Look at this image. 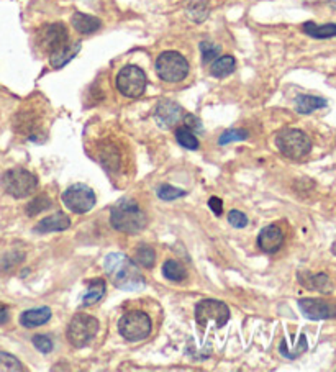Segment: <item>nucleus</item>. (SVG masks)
Wrapping results in <instances>:
<instances>
[{
  "mask_svg": "<svg viewBox=\"0 0 336 372\" xmlns=\"http://www.w3.org/2000/svg\"><path fill=\"white\" fill-rule=\"evenodd\" d=\"M158 197H160L161 200H167V202H169V200H176V199H179V197H184L186 192L184 190H181V189H177V187H172V185H161V187H158Z\"/></svg>",
  "mask_w": 336,
  "mask_h": 372,
  "instance_id": "7c9ffc66",
  "label": "nucleus"
},
{
  "mask_svg": "<svg viewBox=\"0 0 336 372\" xmlns=\"http://www.w3.org/2000/svg\"><path fill=\"white\" fill-rule=\"evenodd\" d=\"M276 146L282 155L290 159H302L312 150L310 138L297 128H286L276 136Z\"/></svg>",
  "mask_w": 336,
  "mask_h": 372,
  "instance_id": "20e7f679",
  "label": "nucleus"
},
{
  "mask_svg": "<svg viewBox=\"0 0 336 372\" xmlns=\"http://www.w3.org/2000/svg\"><path fill=\"white\" fill-rule=\"evenodd\" d=\"M209 207L212 208V212H214L217 217L222 215V212H223V202H222V200H220L218 197H210V200H209Z\"/></svg>",
  "mask_w": 336,
  "mask_h": 372,
  "instance_id": "f704fd0d",
  "label": "nucleus"
},
{
  "mask_svg": "<svg viewBox=\"0 0 336 372\" xmlns=\"http://www.w3.org/2000/svg\"><path fill=\"white\" fill-rule=\"evenodd\" d=\"M110 223L117 231L134 235L146 227L148 220L145 212L133 199H120L110 210Z\"/></svg>",
  "mask_w": 336,
  "mask_h": 372,
  "instance_id": "f03ea898",
  "label": "nucleus"
},
{
  "mask_svg": "<svg viewBox=\"0 0 336 372\" xmlns=\"http://www.w3.org/2000/svg\"><path fill=\"white\" fill-rule=\"evenodd\" d=\"M299 280L300 284L309 290H316V292L321 294H330L331 290H333V284H331L330 278L323 273H299Z\"/></svg>",
  "mask_w": 336,
  "mask_h": 372,
  "instance_id": "2eb2a0df",
  "label": "nucleus"
},
{
  "mask_svg": "<svg viewBox=\"0 0 336 372\" xmlns=\"http://www.w3.org/2000/svg\"><path fill=\"white\" fill-rule=\"evenodd\" d=\"M220 51H222V48H220L218 45H215V43L212 41L200 43V52H202V61H204V64L214 63V61L220 56Z\"/></svg>",
  "mask_w": 336,
  "mask_h": 372,
  "instance_id": "cd10ccee",
  "label": "nucleus"
},
{
  "mask_svg": "<svg viewBox=\"0 0 336 372\" xmlns=\"http://www.w3.org/2000/svg\"><path fill=\"white\" fill-rule=\"evenodd\" d=\"M105 294V282L102 279H92L89 280L88 284V292L83 295V300H80V305L83 307H89V305L97 303L100 299L104 297Z\"/></svg>",
  "mask_w": 336,
  "mask_h": 372,
  "instance_id": "412c9836",
  "label": "nucleus"
},
{
  "mask_svg": "<svg viewBox=\"0 0 336 372\" xmlns=\"http://www.w3.org/2000/svg\"><path fill=\"white\" fill-rule=\"evenodd\" d=\"M62 202L71 212L83 215V213H88L94 208L95 194L89 185L73 184L62 192Z\"/></svg>",
  "mask_w": 336,
  "mask_h": 372,
  "instance_id": "9b49d317",
  "label": "nucleus"
},
{
  "mask_svg": "<svg viewBox=\"0 0 336 372\" xmlns=\"http://www.w3.org/2000/svg\"><path fill=\"white\" fill-rule=\"evenodd\" d=\"M38 45L46 52L48 56L56 55L71 45L69 33L64 23H51V25H45L38 33Z\"/></svg>",
  "mask_w": 336,
  "mask_h": 372,
  "instance_id": "9d476101",
  "label": "nucleus"
},
{
  "mask_svg": "<svg viewBox=\"0 0 336 372\" xmlns=\"http://www.w3.org/2000/svg\"><path fill=\"white\" fill-rule=\"evenodd\" d=\"M31 341H33V346H35L38 351H41L43 355H48V352L52 351V341L46 335L33 336Z\"/></svg>",
  "mask_w": 336,
  "mask_h": 372,
  "instance_id": "473e14b6",
  "label": "nucleus"
},
{
  "mask_svg": "<svg viewBox=\"0 0 336 372\" xmlns=\"http://www.w3.org/2000/svg\"><path fill=\"white\" fill-rule=\"evenodd\" d=\"M244 138H248V133L244 130H239V128H234V130H227L222 136L218 138L220 145H228L232 141H241Z\"/></svg>",
  "mask_w": 336,
  "mask_h": 372,
  "instance_id": "2f4dec72",
  "label": "nucleus"
},
{
  "mask_svg": "<svg viewBox=\"0 0 336 372\" xmlns=\"http://www.w3.org/2000/svg\"><path fill=\"white\" fill-rule=\"evenodd\" d=\"M282 243H284V233L276 225L264 227L258 236V246L259 250H262L264 252L279 251Z\"/></svg>",
  "mask_w": 336,
  "mask_h": 372,
  "instance_id": "4468645a",
  "label": "nucleus"
},
{
  "mask_svg": "<svg viewBox=\"0 0 336 372\" xmlns=\"http://www.w3.org/2000/svg\"><path fill=\"white\" fill-rule=\"evenodd\" d=\"M305 35H309L315 40H326V38L336 36V23H325V25H316L314 22H307L302 27Z\"/></svg>",
  "mask_w": 336,
  "mask_h": 372,
  "instance_id": "6ab92c4d",
  "label": "nucleus"
},
{
  "mask_svg": "<svg viewBox=\"0 0 336 372\" xmlns=\"http://www.w3.org/2000/svg\"><path fill=\"white\" fill-rule=\"evenodd\" d=\"M52 205V200L48 195H38L36 199H33L30 203L27 205V215L28 217H36L41 212H45Z\"/></svg>",
  "mask_w": 336,
  "mask_h": 372,
  "instance_id": "a878e982",
  "label": "nucleus"
},
{
  "mask_svg": "<svg viewBox=\"0 0 336 372\" xmlns=\"http://www.w3.org/2000/svg\"><path fill=\"white\" fill-rule=\"evenodd\" d=\"M184 125L187 128H195V130H202V123L197 117L194 115H186L184 117Z\"/></svg>",
  "mask_w": 336,
  "mask_h": 372,
  "instance_id": "c9c22d12",
  "label": "nucleus"
},
{
  "mask_svg": "<svg viewBox=\"0 0 336 372\" xmlns=\"http://www.w3.org/2000/svg\"><path fill=\"white\" fill-rule=\"evenodd\" d=\"M71 25H73L74 30L80 33V35H92V33L100 30L102 22L94 15H88V13H83V12H76L74 15L71 17Z\"/></svg>",
  "mask_w": 336,
  "mask_h": 372,
  "instance_id": "f3484780",
  "label": "nucleus"
},
{
  "mask_svg": "<svg viewBox=\"0 0 336 372\" xmlns=\"http://www.w3.org/2000/svg\"><path fill=\"white\" fill-rule=\"evenodd\" d=\"M176 138L177 141H179V145L186 148V150H197V148H199V141H197L195 135L187 127L177 128Z\"/></svg>",
  "mask_w": 336,
  "mask_h": 372,
  "instance_id": "bb28decb",
  "label": "nucleus"
},
{
  "mask_svg": "<svg viewBox=\"0 0 336 372\" xmlns=\"http://www.w3.org/2000/svg\"><path fill=\"white\" fill-rule=\"evenodd\" d=\"M326 105V100L316 95H299L295 99V110L302 115H309V113L323 108Z\"/></svg>",
  "mask_w": 336,
  "mask_h": 372,
  "instance_id": "aec40b11",
  "label": "nucleus"
},
{
  "mask_svg": "<svg viewBox=\"0 0 336 372\" xmlns=\"http://www.w3.org/2000/svg\"><path fill=\"white\" fill-rule=\"evenodd\" d=\"M146 74L141 68L134 64H128L120 69L117 74V89L123 97L138 99L146 90Z\"/></svg>",
  "mask_w": 336,
  "mask_h": 372,
  "instance_id": "6e6552de",
  "label": "nucleus"
},
{
  "mask_svg": "<svg viewBox=\"0 0 336 372\" xmlns=\"http://www.w3.org/2000/svg\"><path fill=\"white\" fill-rule=\"evenodd\" d=\"M104 271L115 287L130 290V292L145 287V278L140 268L123 252H112L105 257Z\"/></svg>",
  "mask_w": 336,
  "mask_h": 372,
  "instance_id": "f257e3e1",
  "label": "nucleus"
},
{
  "mask_svg": "<svg viewBox=\"0 0 336 372\" xmlns=\"http://www.w3.org/2000/svg\"><path fill=\"white\" fill-rule=\"evenodd\" d=\"M153 330L151 318L145 312L134 310V312L125 313L118 322V331L125 340L141 341L150 336Z\"/></svg>",
  "mask_w": 336,
  "mask_h": 372,
  "instance_id": "423d86ee",
  "label": "nucleus"
},
{
  "mask_svg": "<svg viewBox=\"0 0 336 372\" xmlns=\"http://www.w3.org/2000/svg\"><path fill=\"white\" fill-rule=\"evenodd\" d=\"M20 371H23V366L15 356L0 351V372H20Z\"/></svg>",
  "mask_w": 336,
  "mask_h": 372,
  "instance_id": "c756f323",
  "label": "nucleus"
},
{
  "mask_svg": "<svg viewBox=\"0 0 336 372\" xmlns=\"http://www.w3.org/2000/svg\"><path fill=\"white\" fill-rule=\"evenodd\" d=\"M331 251H333V255L336 256V241L333 243V246H331Z\"/></svg>",
  "mask_w": 336,
  "mask_h": 372,
  "instance_id": "58836bf2",
  "label": "nucleus"
},
{
  "mask_svg": "<svg viewBox=\"0 0 336 372\" xmlns=\"http://www.w3.org/2000/svg\"><path fill=\"white\" fill-rule=\"evenodd\" d=\"M134 261H136V264H140L141 268L151 269L156 262V252L150 246H140L134 251Z\"/></svg>",
  "mask_w": 336,
  "mask_h": 372,
  "instance_id": "393cba45",
  "label": "nucleus"
},
{
  "mask_svg": "<svg viewBox=\"0 0 336 372\" xmlns=\"http://www.w3.org/2000/svg\"><path fill=\"white\" fill-rule=\"evenodd\" d=\"M234 66H237V61H234L233 56H218L210 66V74L218 79L227 78L234 71Z\"/></svg>",
  "mask_w": 336,
  "mask_h": 372,
  "instance_id": "4be33fe9",
  "label": "nucleus"
},
{
  "mask_svg": "<svg viewBox=\"0 0 336 372\" xmlns=\"http://www.w3.org/2000/svg\"><path fill=\"white\" fill-rule=\"evenodd\" d=\"M228 222L234 228H244L248 225V217L243 212H239V210H232L228 213Z\"/></svg>",
  "mask_w": 336,
  "mask_h": 372,
  "instance_id": "72a5a7b5",
  "label": "nucleus"
},
{
  "mask_svg": "<svg viewBox=\"0 0 336 372\" xmlns=\"http://www.w3.org/2000/svg\"><path fill=\"white\" fill-rule=\"evenodd\" d=\"M71 227V220L66 213L57 212L52 215L43 218L36 223L35 231L36 233H52V231H64Z\"/></svg>",
  "mask_w": 336,
  "mask_h": 372,
  "instance_id": "dca6fc26",
  "label": "nucleus"
},
{
  "mask_svg": "<svg viewBox=\"0 0 336 372\" xmlns=\"http://www.w3.org/2000/svg\"><path fill=\"white\" fill-rule=\"evenodd\" d=\"M50 318H51V310L48 307L31 308L20 315V323L22 327L25 328H35L45 325L46 322H50Z\"/></svg>",
  "mask_w": 336,
  "mask_h": 372,
  "instance_id": "a211bd4d",
  "label": "nucleus"
},
{
  "mask_svg": "<svg viewBox=\"0 0 336 372\" xmlns=\"http://www.w3.org/2000/svg\"><path fill=\"white\" fill-rule=\"evenodd\" d=\"M8 318H10V312H8V307L7 305L0 303V325H6L8 322Z\"/></svg>",
  "mask_w": 336,
  "mask_h": 372,
  "instance_id": "e433bc0d",
  "label": "nucleus"
},
{
  "mask_svg": "<svg viewBox=\"0 0 336 372\" xmlns=\"http://www.w3.org/2000/svg\"><path fill=\"white\" fill-rule=\"evenodd\" d=\"M155 120L158 125L164 128V130H167V128H174L181 120H184L181 105L171 102V100H162L155 110Z\"/></svg>",
  "mask_w": 336,
  "mask_h": 372,
  "instance_id": "ddd939ff",
  "label": "nucleus"
},
{
  "mask_svg": "<svg viewBox=\"0 0 336 372\" xmlns=\"http://www.w3.org/2000/svg\"><path fill=\"white\" fill-rule=\"evenodd\" d=\"M79 48H80V43H78V45H74V43H71L69 46L64 48V50L59 51V52H56V55H52L50 56V63L52 68H62V66L69 63L71 59L74 58L76 55H78V51H79Z\"/></svg>",
  "mask_w": 336,
  "mask_h": 372,
  "instance_id": "5701e85b",
  "label": "nucleus"
},
{
  "mask_svg": "<svg viewBox=\"0 0 336 372\" xmlns=\"http://www.w3.org/2000/svg\"><path fill=\"white\" fill-rule=\"evenodd\" d=\"M162 274H164V278L167 280H172V282H181V280H184L187 278L184 266L174 259L164 262V266H162Z\"/></svg>",
  "mask_w": 336,
  "mask_h": 372,
  "instance_id": "b1692460",
  "label": "nucleus"
},
{
  "mask_svg": "<svg viewBox=\"0 0 336 372\" xmlns=\"http://www.w3.org/2000/svg\"><path fill=\"white\" fill-rule=\"evenodd\" d=\"M2 187L7 194H10L15 199H23L28 195L35 194L38 187V179L35 174L23 168L8 169L2 176Z\"/></svg>",
  "mask_w": 336,
  "mask_h": 372,
  "instance_id": "39448f33",
  "label": "nucleus"
},
{
  "mask_svg": "<svg viewBox=\"0 0 336 372\" xmlns=\"http://www.w3.org/2000/svg\"><path fill=\"white\" fill-rule=\"evenodd\" d=\"M330 6H331V7H333V8H335V10H336V0H330Z\"/></svg>",
  "mask_w": 336,
  "mask_h": 372,
  "instance_id": "4c0bfd02",
  "label": "nucleus"
},
{
  "mask_svg": "<svg viewBox=\"0 0 336 372\" xmlns=\"http://www.w3.org/2000/svg\"><path fill=\"white\" fill-rule=\"evenodd\" d=\"M156 73L167 84H177L189 74V63L181 52L164 51L156 59Z\"/></svg>",
  "mask_w": 336,
  "mask_h": 372,
  "instance_id": "7ed1b4c3",
  "label": "nucleus"
},
{
  "mask_svg": "<svg viewBox=\"0 0 336 372\" xmlns=\"http://www.w3.org/2000/svg\"><path fill=\"white\" fill-rule=\"evenodd\" d=\"M99 331V320L85 313L74 315L67 327V340L74 348H84L94 340Z\"/></svg>",
  "mask_w": 336,
  "mask_h": 372,
  "instance_id": "0eeeda50",
  "label": "nucleus"
},
{
  "mask_svg": "<svg viewBox=\"0 0 336 372\" xmlns=\"http://www.w3.org/2000/svg\"><path fill=\"white\" fill-rule=\"evenodd\" d=\"M187 13L194 22H204L205 18L209 17V7L205 0H197V2H192L189 8H187Z\"/></svg>",
  "mask_w": 336,
  "mask_h": 372,
  "instance_id": "c85d7f7f",
  "label": "nucleus"
},
{
  "mask_svg": "<svg viewBox=\"0 0 336 372\" xmlns=\"http://www.w3.org/2000/svg\"><path fill=\"white\" fill-rule=\"evenodd\" d=\"M230 320V308L227 303L220 302V300L207 299L202 300L195 307V322L202 328L209 327L210 323H215V327L222 328Z\"/></svg>",
  "mask_w": 336,
  "mask_h": 372,
  "instance_id": "1a4fd4ad",
  "label": "nucleus"
},
{
  "mask_svg": "<svg viewBox=\"0 0 336 372\" xmlns=\"http://www.w3.org/2000/svg\"><path fill=\"white\" fill-rule=\"evenodd\" d=\"M299 308L309 320H328L336 317V307L321 299H300Z\"/></svg>",
  "mask_w": 336,
  "mask_h": 372,
  "instance_id": "f8f14e48",
  "label": "nucleus"
}]
</instances>
